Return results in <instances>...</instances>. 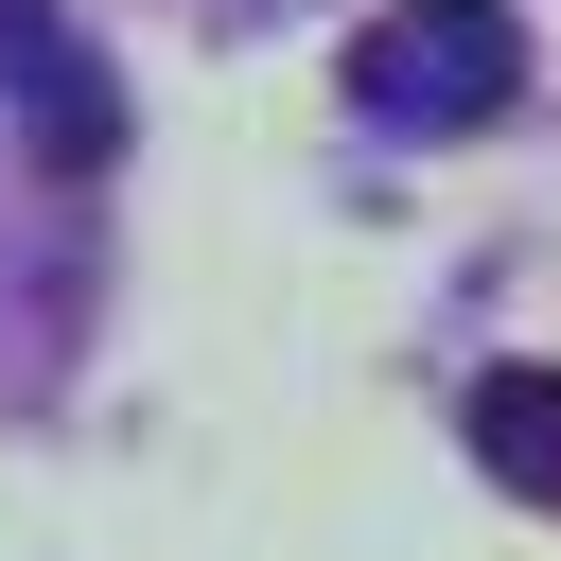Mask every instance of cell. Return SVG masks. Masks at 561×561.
Segmentation results:
<instances>
[{"instance_id":"3","label":"cell","mask_w":561,"mask_h":561,"mask_svg":"<svg viewBox=\"0 0 561 561\" xmlns=\"http://www.w3.org/2000/svg\"><path fill=\"white\" fill-rule=\"evenodd\" d=\"M473 456H491V491L561 508V368H491L473 386Z\"/></svg>"},{"instance_id":"1","label":"cell","mask_w":561,"mask_h":561,"mask_svg":"<svg viewBox=\"0 0 561 561\" xmlns=\"http://www.w3.org/2000/svg\"><path fill=\"white\" fill-rule=\"evenodd\" d=\"M508 88H526V18L508 0H403V18L351 35V105L368 123H421L438 140V123H491Z\"/></svg>"},{"instance_id":"2","label":"cell","mask_w":561,"mask_h":561,"mask_svg":"<svg viewBox=\"0 0 561 561\" xmlns=\"http://www.w3.org/2000/svg\"><path fill=\"white\" fill-rule=\"evenodd\" d=\"M0 88H18L35 158H70V175H105V158H123V88H105V53H88L53 0H0Z\"/></svg>"}]
</instances>
